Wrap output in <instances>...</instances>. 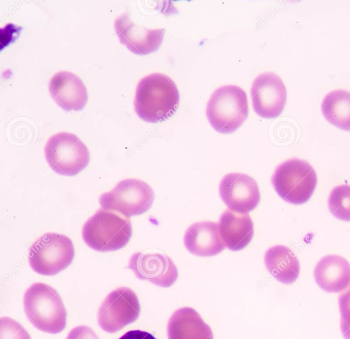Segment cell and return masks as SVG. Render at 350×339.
Listing matches in <instances>:
<instances>
[{
    "instance_id": "obj_1",
    "label": "cell",
    "mask_w": 350,
    "mask_h": 339,
    "mask_svg": "<svg viewBox=\"0 0 350 339\" xmlns=\"http://www.w3.org/2000/svg\"><path fill=\"white\" fill-rule=\"evenodd\" d=\"M179 103L176 83L168 76L154 72L144 77L136 87L134 108L144 121L158 122L171 117Z\"/></svg>"
},
{
    "instance_id": "obj_2",
    "label": "cell",
    "mask_w": 350,
    "mask_h": 339,
    "mask_svg": "<svg viewBox=\"0 0 350 339\" xmlns=\"http://www.w3.org/2000/svg\"><path fill=\"white\" fill-rule=\"evenodd\" d=\"M23 306L27 319L39 330L57 334L65 328L66 308L60 295L51 286L41 282L31 284L24 294Z\"/></svg>"
},
{
    "instance_id": "obj_3",
    "label": "cell",
    "mask_w": 350,
    "mask_h": 339,
    "mask_svg": "<svg viewBox=\"0 0 350 339\" xmlns=\"http://www.w3.org/2000/svg\"><path fill=\"white\" fill-rule=\"evenodd\" d=\"M131 235L129 219L103 208L90 217L82 228V237L87 245L101 252L122 249Z\"/></svg>"
},
{
    "instance_id": "obj_4",
    "label": "cell",
    "mask_w": 350,
    "mask_h": 339,
    "mask_svg": "<svg viewBox=\"0 0 350 339\" xmlns=\"http://www.w3.org/2000/svg\"><path fill=\"white\" fill-rule=\"evenodd\" d=\"M206 113L216 131L224 134L235 131L248 116L245 92L234 85L219 87L207 103Z\"/></svg>"
},
{
    "instance_id": "obj_5",
    "label": "cell",
    "mask_w": 350,
    "mask_h": 339,
    "mask_svg": "<svg viewBox=\"0 0 350 339\" xmlns=\"http://www.w3.org/2000/svg\"><path fill=\"white\" fill-rule=\"evenodd\" d=\"M271 183L282 200L298 205L310 200L317 186V176L307 161L291 159L276 167Z\"/></svg>"
},
{
    "instance_id": "obj_6",
    "label": "cell",
    "mask_w": 350,
    "mask_h": 339,
    "mask_svg": "<svg viewBox=\"0 0 350 339\" xmlns=\"http://www.w3.org/2000/svg\"><path fill=\"white\" fill-rule=\"evenodd\" d=\"M75 256L73 243L67 236L47 232L38 238L29 251V263L36 273L54 275L64 270Z\"/></svg>"
},
{
    "instance_id": "obj_7",
    "label": "cell",
    "mask_w": 350,
    "mask_h": 339,
    "mask_svg": "<svg viewBox=\"0 0 350 339\" xmlns=\"http://www.w3.org/2000/svg\"><path fill=\"white\" fill-rule=\"evenodd\" d=\"M44 155L51 168L63 176H75L88 165L87 146L75 134L59 132L52 135L44 147Z\"/></svg>"
},
{
    "instance_id": "obj_8",
    "label": "cell",
    "mask_w": 350,
    "mask_h": 339,
    "mask_svg": "<svg viewBox=\"0 0 350 339\" xmlns=\"http://www.w3.org/2000/svg\"><path fill=\"white\" fill-rule=\"evenodd\" d=\"M154 200V191L148 183L139 179L127 178L101 194L99 204L103 209L120 213L129 219L148 211Z\"/></svg>"
},
{
    "instance_id": "obj_9",
    "label": "cell",
    "mask_w": 350,
    "mask_h": 339,
    "mask_svg": "<svg viewBox=\"0 0 350 339\" xmlns=\"http://www.w3.org/2000/svg\"><path fill=\"white\" fill-rule=\"evenodd\" d=\"M140 313L137 296L131 288L119 287L111 292L98 311V323L108 333H115L134 322Z\"/></svg>"
},
{
    "instance_id": "obj_10",
    "label": "cell",
    "mask_w": 350,
    "mask_h": 339,
    "mask_svg": "<svg viewBox=\"0 0 350 339\" xmlns=\"http://www.w3.org/2000/svg\"><path fill=\"white\" fill-rule=\"evenodd\" d=\"M251 96L255 112L265 118L278 116L286 101V89L282 79L272 72H263L254 80Z\"/></svg>"
},
{
    "instance_id": "obj_11",
    "label": "cell",
    "mask_w": 350,
    "mask_h": 339,
    "mask_svg": "<svg viewBox=\"0 0 350 339\" xmlns=\"http://www.w3.org/2000/svg\"><path fill=\"white\" fill-rule=\"evenodd\" d=\"M219 192L228 208L234 212L247 214L253 211L260 200L256 181L243 173H230L221 179Z\"/></svg>"
},
{
    "instance_id": "obj_12",
    "label": "cell",
    "mask_w": 350,
    "mask_h": 339,
    "mask_svg": "<svg viewBox=\"0 0 350 339\" xmlns=\"http://www.w3.org/2000/svg\"><path fill=\"white\" fill-rule=\"evenodd\" d=\"M128 268L135 276L153 284L168 288L178 278V270L173 260L159 253L135 252L130 258Z\"/></svg>"
},
{
    "instance_id": "obj_13",
    "label": "cell",
    "mask_w": 350,
    "mask_h": 339,
    "mask_svg": "<svg viewBox=\"0 0 350 339\" xmlns=\"http://www.w3.org/2000/svg\"><path fill=\"white\" fill-rule=\"evenodd\" d=\"M114 29L120 42L139 55H146L157 50L165 33L164 29H147L139 25L126 12L116 18Z\"/></svg>"
},
{
    "instance_id": "obj_14",
    "label": "cell",
    "mask_w": 350,
    "mask_h": 339,
    "mask_svg": "<svg viewBox=\"0 0 350 339\" xmlns=\"http://www.w3.org/2000/svg\"><path fill=\"white\" fill-rule=\"evenodd\" d=\"M51 96L66 111L82 109L88 100L86 87L75 74L62 70L55 73L49 83Z\"/></svg>"
},
{
    "instance_id": "obj_15",
    "label": "cell",
    "mask_w": 350,
    "mask_h": 339,
    "mask_svg": "<svg viewBox=\"0 0 350 339\" xmlns=\"http://www.w3.org/2000/svg\"><path fill=\"white\" fill-rule=\"evenodd\" d=\"M184 245L191 254L203 257L217 255L225 247L218 224L209 221L191 225L185 233Z\"/></svg>"
},
{
    "instance_id": "obj_16",
    "label": "cell",
    "mask_w": 350,
    "mask_h": 339,
    "mask_svg": "<svg viewBox=\"0 0 350 339\" xmlns=\"http://www.w3.org/2000/svg\"><path fill=\"white\" fill-rule=\"evenodd\" d=\"M221 240L228 249L239 251L244 249L254 236V224L247 214L226 210L219 220Z\"/></svg>"
},
{
    "instance_id": "obj_17",
    "label": "cell",
    "mask_w": 350,
    "mask_h": 339,
    "mask_svg": "<svg viewBox=\"0 0 350 339\" xmlns=\"http://www.w3.org/2000/svg\"><path fill=\"white\" fill-rule=\"evenodd\" d=\"M314 277L317 285L325 292L342 291L350 284V264L342 256H325L316 265Z\"/></svg>"
},
{
    "instance_id": "obj_18",
    "label": "cell",
    "mask_w": 350,
    "mask_h": 339,
    "mask_svg": "<svg viewBox=\"0 0 350 339\" xmlns=\"http://www.w3.org/2000/svg\"><path fill=\"white\" fill-rule=\"evenodd\" d=\"M168 339H213V331L194 309L176 310L167 323Z\"/></svg>"
},
{
    "instance_id": "obj_19",
    "label": "cell",
    "mask_w": 350,
    "mask_h": 339,
    "mask_svg": "<svg viewBox=\"0 0 350 339\" xmlns=\"http://www.w3.org/2000/svg\"><path fill=\"white\" fill-rule=\"evenodd\" d=\"M265 265L270 274L284 284L295 282L299 274L297 257L291 249L284 245L269 248L265 254Z\"/></svg>"
},
{
    "instance_id": "obj_20",
    "label": "cell",
    "mask_w": 350,
    "mask_h": 339,
    "mask_svg": "<svg viewBox=\"0 0 350 339\" xmlns=\"http://www.w3.org/2000/svg\"><path fill=\"white\" fill-rule=\"evenodd\" d=\"M325 118L332 124L350 131V92L336 90L328 93L321 104Z\"/></svg>"
},
{
    "instance_id": "obj_21",
    "label": "cell",
    "mask_w": 350,
    "mask_h": 339,
    "mask_svg": "<svg viewBox=\"0 0 350 339\" xmlns=\"http://www.w3.org/2000/svg\"><path fill=\"white\" fill-rule=\"evenodd\" d=\"M328 207L336 218L350 221V185H341L334 187L329 196Z\"/></svg>"
},
{
    "instance_id": "obj_22",
    "label": "cell",
    "mask_w": 350,
    "mask_h": 339,
    "mask_svg": "<svg viewBox=\"0 0 350 339\" xmlns=\"http://www.w3.org/2000/svg\"><path fill=\"white\" fill-rule=\"evenodd\" d=\"M0 339H31V337L19 323L3 316L0 318Z\"/></svg>"
},
{
    "instance_id": "obj_23",
    "label": "cell",
    "mask_w": 350,
    "mask_h": 339,
    "mask_svg": "<svg viewBox=\"0 0 350 339\" xmlns=\"http://www.w3.org/2000/svg\"><path fill=\"white\" fill-rule=\"evenodd\" d=\"M340 330L345 339H350V288L338 297Z\"/></svg>"
},
{
    "instance_id": "obj_24",
    "label": "cell",
    "mask_w": 350,
    "mask_h": 339,
    "mask_svg": "<svg viewBox=\"0 0 350 339\" xmlns=\"http://www.w3.org/2000/svg\"><path fill=\"white\" fill-rule=\"evenodd\" d=\"M66 339H99V338L90 327L80 325L70 331Z\"/></svg>"
},
{
    "instance_id": "obj_25",
    "label": "cell",
    "mask_w": 350,
    "mask_h": 339,
    "mask_svg": "<svg viewBox=\"0 0 350 339\" xmlns=\"http://www.w3.org/2000/svg\"><path fill=\"white\" fill-rule=\"evenodd\" d=\"M119 339H156L151 334L141 331L131 330L125 333Z\"/></svg>"
}]
</instances>
